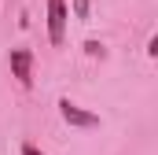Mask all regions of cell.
Returning a JSON list of instances; mask_svg holds the SVG:
<instances>
[{
  "label": "cell",
  "mask_w": 158,
  "mask_h": 155,
  "mask_svg": "<svg viewBox=\"0 0 158 155\" xmlns=\"http://www.w3.org/2000/svg\"><path fill=\"white\" fill-rule=\"evenodd\" d=\"M66 26H70V7L66 0H48V41L59 48L66 41Z\"/></svg>",
  "instance_id": "obj_1"
},
{
  "label": "cell",
  "mask_w": 158,
  "mask_h": 155,
  "mask_svg": "<svg viewBox=\"0 0 158 155\" xmlns=\"http://www.w3.org/2000/svg\"><path fill=\"white\" fill-rule=\"evenodd\" d=\"M59 118H63L70 129H96V126H99V115L77 107L74 100H59Z\"/></svg>",
  "instance_id": "obj_2"
},
{
  "label": "cell",
  "mask_w": 158,
  "mask_h": 155,
  "mask_svg": "<svg viewBox=\"0 0 158 155\" xmlns=\"http://www.w3.org/2000/svg\"><path fill=\"white\" fill-rule=\"evenodd\" d=\"M7 63H11V78H15L22 89L33 85V52H30V48H11Z\"/></svg>",
  "instance_id": "obj_3"
},
{
  "label": "cell",
  "mask_w": 158,
  "mask_h": 155,
  "mask_svg": "<svg viewBox=\"0 0 158 155\" xmlns=\"http://www.w3.org/2000/svg\"><path fill=\"white\" fill-rule=\"evenodd\" d=\"M70 7H74L77 19H88V15H92V0H70Z\"/></svg>",
  "instance_id": "obj_4"
},
{
  "label": "cell",
  "mask_w": 158,
  "mask_h": 155,
  "mask_svg": "<svg viewBox=\"0 0 158 155\" xmlns=\"http://www.w3.org/2000/svg\"><path fill=\"white\" fill-rule=\"evenodd\" d=\"M85 55H92V59H103V55H107V48H103L99 41H85Z\"/></svg>",
  "instance_id": "obj_5"
},
{
  "label": "cell",
  "mask_w": 158,
  "mask_h": 155,
  "mask_svg": "<svg viewBox=\"0 0 158 155\" xmlns=\"http://www.w3.org/2000/svg\"><path fill=\"white\" fill-rule=\"evenodd\" d=\"M147 55H151V59L158 55V37H151V41H147Z\"/></svg>",
  "instance_id": "obj_6"
},
{
  "label": "cell",
  "mask_w": 158,
  "mask_h": 155,
  "mask_svg": "<svg viewBox=\"0 0 158 155\" xmlns=\"http://www.w3.org/2000/svg\"><path fill=\"white\" fill-rule=\"evenodd\" d=\"M22 155H44L40 148H33V144H22Z\"/></svg>",
  "instance_id": "obj_7"
}]
</instances>
